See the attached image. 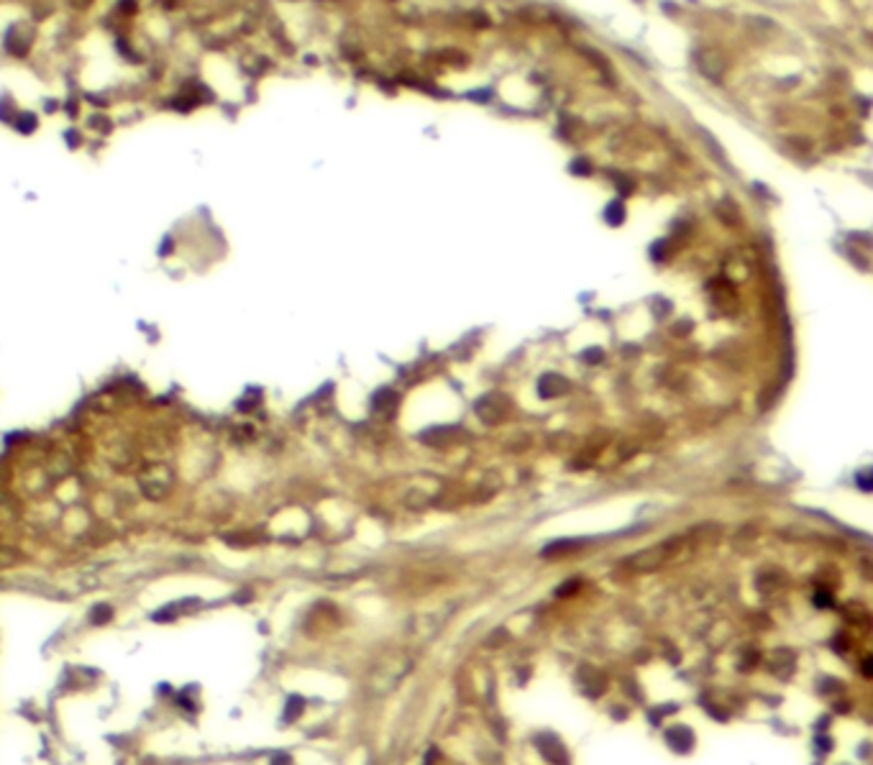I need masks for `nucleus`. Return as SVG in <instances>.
Masks as SVG:
<instances>
[{
  "label": "nucleus",
  "mask_w": 873,
  "mask_h": 765,
  "mask_svg": "<svg viewBox=\"0 0 873 765\" xmlns=\"http://www.w3.org/2000/svg\"><path fill=\"white\" fill-rule=\"evenodd\" d=\"M110 617V607H95V612H92V622L100 625V622H108Z\"/></svg>",
  "instance_id": "nucleus-14"
},
{
  "label": "nucleus",
  "mask_w": 873,
  "mask_h": 765,
  "mask_svg": "<svg viewBox=\"0 0 873 765\" xmlns=\"http://www.w3.org/2000/svg\"><path fill=\"white\" fill-rule=\"evenodd\" d=\"M469 432L459 425H435V428H428V430L420 432V441L425 446H433V448H451V446H459L461 441H466Z\"/></svg>",
  "instance_id": "nucleus-3"
},
{
  "label": "nucleus",
  "mask_w": 873,
  "mask_h": 765,
  "mask_svg": "<svg viewBox=\"0 0 873 765\" xmlns=\"http://www.w3.org/2000/svg\"><path fill=\"white\" fill-rule=\"evenodd\" d=\"M474 410H477V417L482 420V423L497 425L504 415H507V410H510V399H507L504 395H497L495 392V395L482 397Z\"/></svg>",
  "instance_id": "nucleus-4"
},
{
  "label": "nucleus",
  "mask_w": 873,
  "mask_h": 765,
  "mask_svg": "<svg viewBox=\"0 0 873 765\" xmlns=\"http://www.w3.org/2000/svg\"><path fill=\"white\" fill-rule=\"evenodd\" d=\"M861 671H863V675H868V678H873V658H865V660H863V666H861Z\"/></svg>",
  "instance_id": "nucleus-16"
},
{
  "label": "nucleus",
  "mask_w": 873,
  "mask_h": 765,
  "mask_svg": "<svg viewBox=\"0 0 873 765\" xmlns=\"http://www.w3.org/2000/svg\"><path fill=\"white\" fill-rule=\"evenodd\" d=\"M817 604H819V607H828V604H832V594H830V591H817Z\"/></svg>",
  "instance_id": "nucleus-15"
},
{
  "label": "nucleus",
  "mask_w": 873,
  "mask_h": 765,
  "mask_svg": "<svg viewBox=\"0 0 873 765\" xmlns=\"http://www.w3.org/2000/svg\"><path fill=\"white\" fill-rule=\"evenodd\" d=\"M568 389V381L564 377H558V374H546V377H540L538 381V395L543 399H553V397H561L566 395Z\"/></svg>",
  "instance_id": "nucleus-7"
},
{
  "label": "nucleus",
  "mask_w": 873,
  "mask_h": 765,
  "mask_svg": "<svg viewBox=\"0 0 873 765\" xmlns=\"http://www.w3.org/2000/svg\"><path fill=\"white\" fill-rule=\"evenodd\" d=\"M766 584H768V591H776V589H781V584H783L781 574H774V571L763 574V576L758 578V589H763Z\"/></svg>",
  "instance_id": "nucleus-12"
},
{
  "label": "nucleus",
  "mask_w": 873,
  "mask_h": 765,
  "mask_svg": "<svg viewBox=\"0 0 873 765\" xmlns=\"http://www.w3.org/2000/svg\"><path fill=\"white\" fill-rule=\"evenodd\" d=\"M604 218H607V220H610L613 225H617V223H622V220H625V210H622L620 202H613V205L604 210Z\"/></svg>",
  "instance_id": "nucleus-13"
},
{
  "label": "nucleus",
  "mask_w": 873,
  "mask_h": 765,
  "mask_svg": "<svg viewBox=\"0 0 873 765\" xmlns=\"http://www.w3.org/2000/svg\"><path fill=\"white\" fill-rule=\"evenodd\" d=\"M768 671L774 675H789L794 671V653L786 648H779L768 656Z\"/></svg>",
  "instance_id": "nucleus-8"
},
{
  "label": "nucleus",
  "mask_w": 873,
  "mask_h": 765,
  "mask_svg": "<svg viewBox=\"0 0 873 765\" xmlns=\"http://www.w3.org/2000/svg\"><path fill=\"white\" fill-rule=\"evenodd\" d=\"M666 742H668V747H671V750H676V753H689V750H692V745H694L692 729L681 727V724H676V727H668L666 729Z\"/></svg>",
  "instance_id": "nucleus-6"
},
{
  "label": "nucleus",
  "mask_w": 873,
  "mask_h": 765,
  "mask_svg": "<svg viewBox=\"0 0 873 765\" xmlns=\"http://www.w3.org/2000/svg\"><path fill=\"white\" fill-rule=\"evenodd\" d=\"M413 668V660H407V658H387L382 666L377 668V673L371 678V689L374 693H387L389 689H395L405 673Z\"/></svg>",
  "instance_id": "nucleus-2"
},
{
  "label": "nucleus",
  "mask_w": 873,
  "mask_h": 765,
  "mask_svg": "<svg viewBox=\"0 0 873 765\" xmlns=\"http://www.w3.org/2000/svg\"><path fill=\"white\" fill-rule=\"evenodd\" d=\"M579 545H582V543H579V541L553 543V545H548V548L543 550V556H546V558H551V556H561V553H571V550H576V548H579Z\"/></svg>",
  "instance_id": "nucleus-11"
},
{
  "label": "nucleus",
  "mask_w": 873,
  "mask_h": 765,
  "mask_svg": "<svg viewBox=\"0 0 873 765\" xmlns=\"http://www.w3.org/2000/svg\"><path fill=\"white\" fill-rule=\"evenodd\" d=\"M371 410L377 415L389 417V415L397 410V395L392 389H379V392H374V397H371Z\"/></svg>",
  "instance_id": "nucleus-10"
},
{
  "label": "nucleus",
  "mask_w": 873,
  "mask_h": 765,
  "mask_svg": "<svg viewBox=\"0 0 873 765\" xmlns=\"http://www.w3.org/2000/svg\"><path fill=\"white\" fill-rule=\"evenodd\" d=\"M538 750L543 753V757H546L548 763H553V765H564V763H566V750H564V745H561L558 740H553V737H540L538 740Z\"/></svg>",
  "instance_id": "nucleus-9"
},
{
  "label": "nucleus",
  "mask_w": 873,
  "mask_h": 765,
  "mask_svg": "<svg viewBox=\"0 0 873 765\" xmlns=\"http://www.w3.org/2000/svg\"><path fill=\"white\" fill-rule=\"evenodd\" d=\"M679 548H681V541H679V538H671V541L650 545V548L630 556V558L622 563V568H628L630 574H650V571H658L666 560L674 558L676 553H679Z\"/></svg>",
  "instance_id": "nucleus-1"
},
{
  "label": "nucleus",
  "mask_w": 873,
  "mask_h": 765,
  "mask_svg": "<svg viewBox=\"0 0 873 765\" xmlns=\"http://www.w3.org/2000/svg\"><path fill=\"white\" fill-rule=\"evenodd\" d=\"M697 67H699V72H702L707 80L720 82L722 74H725V70H728V59L722 56L720 49L707 46V49H702V52L697 54Z\"/></svg>",
  "instance_id": "nucleus-5"
}]
</instances>
